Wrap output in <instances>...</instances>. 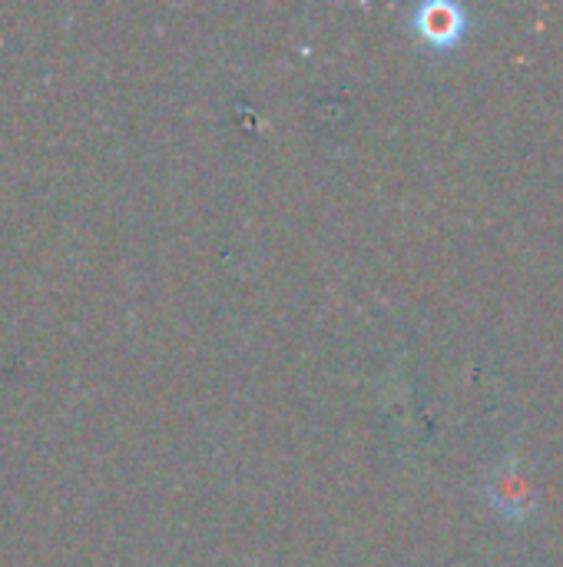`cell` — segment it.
I'll return each mask as SVG.
<instances>
[{"mask_svg":"<svg viewBox=\"0 0 563 567\" xmlns=\"http://www.w3.org/2000/svg\"><path fill=\"white\" fill-rule=\"evenodd\" d=\"M468 30H471V13L455 0H428L418 3L411 13V33L425 50H438V53L458 50Z\"/></svg>","mask_w":563,"mask_h":567,"instance_id":"2","label":"cell"},{"mask_svg":"<svg viewBox=\"0 0 563 567\" xmlns=\"http://www.w3.org/2000/svg\"><path fill=\"white\" fill-rule=\"evenodd\" d=\"M484 498L504 522L514 525L531 522L538 515V488L518 452H508L494 462V468L484 478Z\"/></svg>","mask_w":563,"mask_h":567,"instance_id":"1","label":"cell"}]
</instances>
